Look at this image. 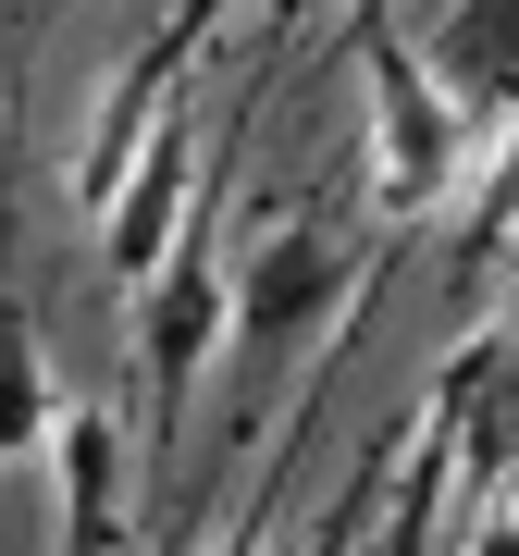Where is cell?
Here are the masks:
<instances>
[{
    "instance_id": "obj_2",
    "label": "cell",
    "mask_w": 519,
    "mask_h": 556,
    "mask_svg": "<svg viewBox=\"0 0 519 556\" xmlns=\"http://www.w3.org/2000/svg\"><path fill=\"white\" fill-rule=\"evenodd\" d=\"M236 334V273H223L211 223H186L174 248H161V273L137 285V396H149V457L174 445L186 420V383L211 371V346Z\"/></svg>"
},
{
    "instance_id": "obj_3",
    "label": "cell",
    "mask_w": 519,
    "mask_h": 556,
    "mask_svg": "<svg viewBox=\"0 0 519 556\" xmlns=\"http://www.w3.org/2000/svg\"><path fill=\"white\" fill-rule=\"evenodd\" d=\"M346 285H359V260L321 236L309 211H260L248 223V273H236V334L248 346H309L346 309Z\"/></svg>"
},
{
    "instance_id": "obj_4",
    "label": "cell",
    "mask_w": 519,
    "mask_h": 556,
    "mask_svg": "<svg viewBox=\"0 0 519 556\" xmlns=\"http://www.w3.org/2000/svg\"><path fill=\"white\" fill-rule=\"evenodd\" d=\"M87 223H100V273L124 285V298H137V285L161 273V248L199 223V149L174 137V112H161V137L124 161V186H112V199L87 211Z\"/></svg>"
},
{
    "instance_id": "obj_7",
    "label": "cell",
    "mask_w": 519,
    "mask_h": 556,
    "mask_svg": "<svg viewBox=\"0 0 519 556\" xmlns=\"http://www.w3.org/2000/svg\"><path fill=\"white\" fill-rule=\"evenodd\" d=\"M50 371H38V321H25V298L0 285V457H38L50 445Z\"/></svg>"
},
{
    "instance_id": "obj_6",
    "label": "cell",
    "mask_w": 519,
    "mask_h": 556,
    "mask_svg": "<svg viewBox=\"0 0 519 556\" xmlns=\"http://www.w3.org/2000/svg\"><path fill=\"white\" fill-rule=\"evenodd\" d=\"M50 445H62V544H124V433H112V408H62Z\"/></svg>"
},
{
    "instance_id": "obj_8",
    "label": "cell",
    "mask_w": 519,
    "mask_h": 556,
    "mask_svg": "<svg viewBox=\"0 0 519 556\" xmlns=\"http://www.w3.org/2000/svg\"><path fill=\"white\" fill-rule=\"evenodd\" d=\"M482 532H519V470H507V495H495V507H482Z\"/></svg>"
},
{
    "instance_id": "obj_5",
    "label": "cell",
    "mask_w": 519,
    "mask_h": 556,
    "mask_svg": "<svg viewBox=\"0 0 519 556\" xmlns=\"http://www.w3.org/2000/svg\"><path fill=\"white\" fill-rule=\"evenodd\" d=\"M420 62H433V87L458 100L470 149H482V124L519 112V0H445V25L420 38Z\"/></svg>"
},
{
    "instance_id": "obj_1",
    "label": "cell",
    "mask_w": 519,
    "mask_h": 556,
    "mask_svg": "<svg viewBox=\"0 0 519 556\" xmlns=\"http://www.w3.org/2000/svg\"><path fill=\"white\" fill-rule=\"evenodd\" d=\"M359 100H371L359 161H371V199H383V223L445 211V199H458V174H470V124H458V100L433 87V62H420V50H408L383 13H359Z\"/></svg>"
}]
</instances>
